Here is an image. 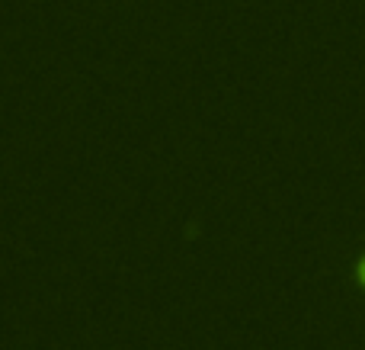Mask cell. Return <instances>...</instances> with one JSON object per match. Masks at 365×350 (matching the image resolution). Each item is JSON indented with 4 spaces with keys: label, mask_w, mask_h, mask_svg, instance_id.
I'll use <instances>...</instances> for the list:
<instances>
[{
    "label": "cell",
    "mask_w": 365,
    "mask_h": 350,
    "mask_svg": "<svg viewBox=\"0 0 365 350\" xmlns=\"http://www.w3.org/2000/svg\"><path fill=\"white\" fill-rule=\"evenodd\" d=\"M362 280H365V264H362Z\"/></svg>",
    "instance_id": "cell-1"
}]
</instances>
